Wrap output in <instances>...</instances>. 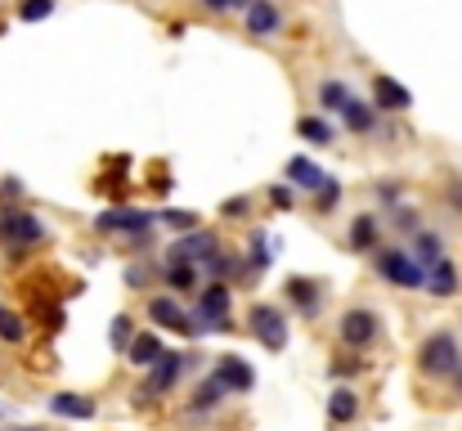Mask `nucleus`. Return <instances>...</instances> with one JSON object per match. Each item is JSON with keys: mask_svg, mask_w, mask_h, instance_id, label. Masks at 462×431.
Instances as JSON below:
<instances>
[{"mask_svg": "<svg viewBox=\"0 0 462 431\" xmlns=\"http://www.w3.org/2000/svg\"><path fill=\"white\" fill-rule=\"evenodd\" d=\"M337 117H341V126H346L350 136H377V131H382V113H377V104H373V99H359V95H350L346 108H341Z\"/></svg>", "mask_w": 462, "mask_h": 431, "instance_id": "4468645a", "label": "nucleus"}, {"mask_svg": "<svg viewBox=\"0 0 462 431\" xmlns=\"http://www.w3.org/2000/svg\"><path fill=\"white\" fill-rule=\"evenodd\" d=\"M462 287V275H458V266L449 261V257H440L431 270H427V292L431 296H440V301H449L454 292Z\"/></svg>", "mask_w": 462, "mask_h": 431, "instance_id": "393cba45", "label": "nucleus"}, {"mask_svg": "<svg viewBox=\"0 0 462 431\" xmlns=\"http://www.w3.org/2000/svg\"><path fill=\"white\" fill-rule=\"evenodd\" d=\"M409 248H413V257L431 270V266L445 257V234H436V230H427V225H422V230L413 234V243H409Z\"/></svg>", "mask_w": 462, "mask_h": 431, "instance_id": "cd10ccee", "label": "nucleus"}, {"mask_svg": "<svg viewBox=\"0 0 462 431\" xmlns=\"http://www.w3.org/2000/svg\"><path fill=\"white\" fill-rule=\"evenodd\" d=\"M162 284L171 287V292H180V296H198V287H202V266H198V261L166 257V261H162Z\"/></svg>", "mask_w": 462, "mask_h": 431, "instance_id": "6ab92c4d", "label": "nucleus"}, {"mask_svg": "<svg viewBox=\"0 0 462 431\" xmlns=\"http://www.w3.org/2000/svg\"><path fill=\"white\" fill-rule=\"evenodd\" d=\"M23 193H27V189H23L18 175H5V180H0V202H23Z\"/></svg>", "mask_w": 462, "mask_h": 431, "instance_id": "ea45409f", "label": "nucleus"}, {"mask_svg": "<svg viewBox=\"0 0 462 431\" xmlns=\"http://www.w3.org/2000/svg\"><path fill=\"white\" fill-rule=\"evenodd\" d=\"M225 400H229V387H225L216 373H207V378H202V382L189 391V400H184V414H189V418H211V414H216Z\"/></svg>", "mask_w": 462, "mask_h": 431, "instance_id": "f8f14e48", "label": "nucleus"}, {"mask_svg": "<svg viewBox=\"0 0 462 431\" xmlns=\"http://www.w3.org/2000/svg\"><path fill=\"white\" fill-rule=\"evenodd\" d=\"M247 5H256V0H238V9H247Z\"/></svg>", "mask_w": 462, "mask_h": 431, "instance_id": "37998d69", "label": "nucleus"}, {"mask_svg": "<svg viewBox=\"0 0 462 431\" xmlns=\"http://www.w3.org/2000/svg\"><path fill=\"white\" fill-rule=\"evenodd\" d=\"M247 333H252L265 351H288V342H292V323H288L283 305H274V301H252V310H247Z\"/></svg>", "mask_w": 462, "mask_h": 431, "instance_id": "0eeeda50", "label": "nucleus"}, {"mask_svg": "<svg viewBox=\"0 0 462 431\" xmlns=\"http://www.w3.org/2000/svg\"><path fill=\"white\" fill-rule=\"evenodd\" d=\"M54 14V0H18V23H41Z\"/></svg>", "mask_w": 462, "mask_h": 431, "instance_id": "c9c22d12", "label": "nucleus"}, {"mask_svg": "<svg viewBox=\"0 0 462 431\" xmlns=\"http://www.w3.org/2000/svg\"><path fill=\"white\" fill-rule=\"evenodd\" d=\"M445 202H449V207L462 216V175H454V180L445 184Z\"/></svg>", "mask_w": 462, "mask_h": 431, "instance_id": "a19ab883", "label": "nucleus"}, {"mask_svg": "<svg viewBox=\"0 0 462 431\" xmlns=\"http://www.w3.org/2000/svg\"><path fill=\"white\" fill-rule=\"evenodd\" d=\"M373 270L391 287H400V292H418V287L427 292V266L413 257V248H400V243L386 248V243H382V248L373 252Z\"/></svg>", "mask_w": 462, "mask_h": 431, "instance_id": "20e7f679", "label": "nucleus"}, {"mask_svg": "<svg viewBox=\"0 0 462 431\" xmlns=\"http://www.w3.org/2000/svg\"><path fill=\"white\" fill-rule=\"evenodd\" d=\"M314 99H319V108H323V113H332V117H337V113L346 108V99H350V86H346L341 77H323V81L314 86Z\"/></svg>", "mask_w": 462, "mask_h": 431, "instance_id": "bb28decb", "label": "nucleus"}, {"mask_svg": "<svg viewBox=\"0 0 462 431\" xmlns=\"http://www.w3.org/2000/svg\"><path fill=\"white\" fill-rule=\"evenodd\" d=\"M216 248H220V239H216L211 230H202V225H198V230L175 234V243L166 248V257H180V261H198V266H202V261H207Z\"/></svg>", "mask_w": 462, "mask_h": 431, "instance_id": "2eb2a0df", "label": "nucleus"}, {"mask_svg": "<svg viewBox=\"0 0 462 431\" xmlns=\"http://www.w3.org/2000/svg\"><path fill=\"white\" fill-rule=\"evenodd\" d=\"M391 225H395V234H404V239H413L418 230H422V211L418 207H391Z\"/></svg>", "mask_w": 462, "mask_h": 431, "instance_id": "473e14b6", "label": "nucleus"}, {"mask_svg": "<svg viewBox=\"0 0 462 431\" xmlns=\"http://www.w3.org/2000/svg\"><path fill=\"white\" fill-rule=\"evenodd\" d=\"M252 207H256V202H252L247 193H238V198H225V202H220V216H225V220H247Z\"/></svg>", "mask_w": 462, "mask_h": 431, "instance_id": "e433bc0d", "label": "nucleus"}, {"mask_svg": "<svg viewBox=\"0 0 462 431\" xmlns=\"http://www.w3.org/2000/svg\"><path fill=\"white\" fill-rule=\"evenodd\" d=\"M359 373H364V355H359V351L328 360V378H332V382H350V378H359Z\"/></svg>", "mask_w": 462, "mask_h": 431, "instance_id": "2f4dec72", "label": "nucleus"}, {"mask_svg": "<svg viewBox=\"0 0 462 431\" xmlns=\"http://www.w3.org/2000/svg\"><path fill=\"white\" fill-rule=\"evenodd\" d=\"M368 99L377 104V113H382V117H400V113H409V108H413L409 86H400V81H395V77H386V72H373V81H368Z\"/></svg>", "mask_w": 462, "mask_h": 431, "instance_id": "9b49d317", "label": "nucleus"}, {"mask_svg": "<svg viewBox=\"0 0 462 431\" xmlns=\"http://www.w3.org/2000/svg\"><path fill=\"white\" fill-rule=\"evenodd\" d=\"M135 314H113V323H108V342H113V351L117 355H126V346L135 342Z\"/></svg>", "mask_w": 462, "mask_h": 431, "instance_id": "7c9ffc66", "label": "nucleus"}, {"mask_svg": "<svg viewBox=\"0 0 462 431\" xmlns=\"http://www.w3.org/2000/svg\"><path fill=\"white\" fill-rule=\"evenodd\" d=\"M207 14H229V9H238V0H198Z\"/></svg>", "mask_w": 462, "mask_h": 431, "instance_id": "79ce46f5", "label": "nucleus"}, {"mask_svg": "<svg viewBox=\"0 0 462 431\" xmlns=\"http://www.w3.org/2000/svg\"><path fill=\"white\" fill-rule=\"evenodd\" d=\"M418 373L422 378H431V382H454L462 373V342L458 333H449V328H436V333H427L422 342H418Z\"/></svg>", "mask_w": 462, "mask_h": 431, "instance_id": "7ed1b4c3", "label": "nucleus"}, {"mask_svg": "<svg viewBox=\"0 0 462 431\" xmlns=\"http://www.w3.org/2000/svg\"><path fill=\"white\" fill-rule=\"evenodd\" d=\"M0 342L5 346H23L27 342V319L14 305H5V301H0Z\"/></svg>", "mask_w": 462, "mask_h": 431, "instance_id": "c85d7f7f", "label": "nucleus"}, {"mask_svg": "<svg viewBox=\"0 0 462 431\" xmlns=\"http://www.w3.org/2000/svg\"><path fill=\"white\" fill-rule=\"evenodd\" d=\"M157 225V211H144V207H122V202H113L108 211H99L95 216V234H104V239H144V234H153Z\"/></svg>", "mask_w": 462, "mask_h": 431, "instance_id": "423d86ee", "label": "nucleus"}, {"mask_svg": "<svg viewBox=\"0 0 462 431\" xmlns=\"http://www.w3.org/2000/svg\"><path fill=\"white\" fill-rule=\"evenodd\" d=\"M45 239H50V230L36 211H27L18 202H0V248H9V266H18Z\"/></svg>", "mask_w": 462, "mask_h": 431, "instance_id": "f257e3e1", "label": "nucleus"}, {"mask_svg": "<svg viewBox=\"0 0 462 431\" xmlns=\"http://www.w3.org/2000/svg\"><path fill=\"white\" fill-rule=\"evenodd\" d=\"M14 431H45V427H14Z\"/></svg>", "mask_w": 462, "mask_h": 431, "instance_id": "c03bdc74", "label": "nucleus"}, {"mask_svg": "<svg viewBox=\"0 0 462 431\" xmlns=\"http://www.w3.org/2000/svg\"><path fill=\"white\" fill-rule=\"evenodd\" d=\"M359 409H364V396H359L350 382H337V387L328 391L323 414H328V423H332V427H350V423L359 418Z\"/></svg>", "mask_w": 462, "mask_h": 431, "instance_id": "f3484780", "label": "nucleus"}, {"mask_svg": "<svg viewBox=\"0 0 462 431\" xmlns=\"http://www.w3.org/2000/svg\"><path fill=\"white\" fill-rule=\"evenodd\" d=\"M162 355H166L162 337H157V333H144V328H140V333H135V342L126 346V364H131V369H153Z\"/></svg>", "mask_w": 462, "mask_h": 431, "instance_id": "b1692460", "label": "nucleus"}, {"mask_svg": "<svg viewBox=\"0 0 462 431\" xmlns=\"http://www.w3.org/2000/svg\"><path fill=\"white\" fill-rule=\"evenodd\" d=\"M283 175H288V184H292V189H301V193H319V189H323V180H328V171H323L314 157H306V153H292V157H288V166H283Z\"/></svg>", "mask_w": 462, "mask_h": 431, "instance_id": "aec40b11", "label": "nucleus"}, {"mask_svg": "<svg viewBox=\"0 0 462 431\" xmlns=\"http://www.w3.org/2000/svg\"><path fill=\"white\" fill-rule=\"evenodd\" d=\"M202 275H207V279H216V284H238V279L247 275V266H243V257H238V252L216 248V252L202 261Z\"/></svg>", "mask_w": 462, "mask_h": 431, "instance_id": "4be33fe9", "label": "nucleus"}, {"mask_svg": "<svg viewBox=\"0 0 462 431\" xmlns=\"http://www.w3.org/2000/svg\"><path fill=\"white\" fill-rule=\"evenodd\" d=\"M265 198H270V207H274V211H292V207H297V189H292L288 180L270 184V189H265Z\"/></svg>", "mask_w": 462, "mask_h": 431, "instance_id": "f704fd0d", "label": "nucleus"}, {"mask_svg": "<svg viewBox=\"0 0 462 431\" xmlns=\"http://www.w3.org/2000/svg\"><path fill=\"white\" fill-rule=\"evenodd\" d=\"M50 414L54 418H68V423H90L99 414V400L86 396V391H54L50 396Z\"/></svg>", "mask_w": 462, "mask_h": 431, "instance_id": "a211bd4d", "label": "nucleus"}, {"mask_svg": "<svg viewBox=\"0 0 462 431\" xmlns=\"http://www.w3.org/2000/svg\"><path fill=\"white\" fill-rule=\"evenodd\" d=\"M337 342H341L346 351L368 355V351L382 342V314H377L373 305H350V310H341V319H337Z\"/></svg>", "mask_w": 462, "mask_h": 431, "instance_id": "39448f33", "label": "nucleus"}, {"mask_svg": "<svg viewBox=\"0 0 462 431\" xmlns=\"http://www.w3.org/2000/svg\"><path fill=\"white\" fill-rule=\"evenodd\" d=\"M346 248H350L355 257H373V252L382 248V216H377V211H359V216L350 220V230H346Z\"/></svg>", "mask_w": 462, "mask_h": 431, "instance_id": "ddd939ff", "label": "nucleus"}, {"mask_svg": "<svg viewBox=\"0 0 462 431\" xmlns=\"http://www.w3.org/2000/svg\"><path fill=\"white\" fill-rule=\"evenodd\" d=\"M157 220L166 225V230H175V234H184V230H198V211H180V207H166V211H157Z\"/></svg>", "mask_w": 462, "mask_h": 431, "instance_id": "72a5a7b5", "label": "nucleus"}, {"mask_svg": "<svg viewBox=\"0 0 462 431\" xmlns=\"http://www.w3.org/2000/svg\"><path fill=\"white\" fill-rule=\"evenodd\" d=\"M270 261H274V243L265 239V230H252L247 234V252H243V266H247L243 279H261L270 270Z\"/></svg>", "mask_w": 462, "mask_h": 431, "instance_id": "5701e85b", "label": "nucleus"}, {"mask_svg": "<svg viewBox=\"0 0 462 431\" xmlns=\"http://www.w3.org/2000/svg\"><path fill=\"white\" fill-rule=\"evenodd\" d=\"M211 373L229 387V396H247V391H256V369H252L243 355H220V360L211 364Z\"/></svg>", "mask_w": 462, "mask_h": 431, "instance_id": "dca6fc26", "label": "nucleus"}, {"mask_svg": "<svg viewBox=\"0 0 462 431\" xmlns=\"http://www.w3.org/2000/svg\"><path fill=\"white\" fill-rule=\"evenodd\" d=\"M144 314H149V323H157V328H166V333L202 337V323L193 319V310H184V305H180L175 296H166V292H157V296H149Z\"/></svg>", "mask_w": 462, "mask_h": 431, "instance_id": "1a4fd4ad", "label": "nucleus"}, {"mask_svg": "<svg viewBox=\"0 0 462 431\" xmlns=\"http://www.w3.org/2000/svg\"><path fill=\"white\" fill-rule=\"evenodd\" d=\"M373 193H377L386 207H400V198H404V180H391V175H386V180L373 184Z\"/></svg>", "mask_w": 462, "mask_h": 431, "instance_id": "4c0bfd02", "label": "nucleus"}, {"mask_svg": "<svg viewBox=\"0 0 462 431\" xmlns=\"http://www.w3.org/2000/svg\"><path fill=\"white\" fill-rule=\"evenodd\" d=\"M229 305H234V284H211L198 287L193 296V319L202 323V333H229Z\"/></svg>", "mask_w": 462, "mask_h": 431, "instance_id": "6e6552de", "label": "nucleus"}, {"mask_svg": "<svg viewBox=\"0 0 462 431\" xmlns=\"http://www.w3.org/2000/svg\"><path fill=\"white\" fill-rule=\"evenodd\" d=\"M341 198H346V184H341L337 175H328L323 189L314 193V211H319V216H332V211L341 207Z\"/></svg>", "mask_w": 462, "mask_h": 431, "instance_id": "c756f323", "label": "nucleus"}, {"mask_svg": "<svg viewBox=\"0 0 462 431\" xmlns=\"http://www.w3.org/2000/svg\"><path fill=\"white\" fill-rule=\"evenodd\" d=\"M297 136L314 148H332L337 144V126L328 122V113H306L301 122H297Z\"/></svg>", "mask_w": 462, "mask_h": 431, "instance_id": "a878e982", "label": "nucleus"}, {"mask_svg": "<svg viewBox=\"0 0 462 431\" xmlns=\"http://www.w3.org/2000/svg\"><path fill=\"white\" fill-rule=\"evenodd\" d=\"M323 296H328V287L319 284V279H310V275H292V279L283 284V301H288L292 314H301V319H319V314H323Z\"/></svg>", "mask_w": 462, "mask_h": 431, "instance_id": "9d476101", "label": "nucleus"}, {"mask_svg": "<svg viewBox=\"0 0 462 431\" xmlns=\"http://www.w3.org/2000/svg\"><path fill=\"white\" fill-rule=\"evenodd\" d=\"M243 23H247L252 36H274V32H283V9L274 0H256V5L243 9Z\"/></svg>", "mask_w": 462, "mask_h": 431, "instance_id": "412c9836", "label": "nucleus"}, {"mask_svg": "<svg viewBox=\"0 0 462 431\" xmlns=\"http://www.w3.org/2000/svg\"><path fill=\"white\" fill-rule=\"evenodd\" d=\"M198 360H202V355H193V351H189V355H184V351H166L153 369H144V382L131 391V405H135V409H153L162 396H171V391L180 387V378H184Z\"/></svg>", "mask_w": 462, "mask_h": 431, "instance_id": "f03ea898", "label": "nucleus"}, {"mask_svg": "<svg viewBox=\"0 0 462 431\" xmlns=\"http://www.w3.org/2000/svg\"><path fill=\"white\" fill-rule=\"evenodd\" d=\"M149 279H153V270H149L144 261H135V266L126 270V287H135V292H144V287H149Z\"/></svg>", "mask_w": 462, "mask_h": 431, "instance_id": "58836bf2", "label": "nucleus"}]
</instances>
